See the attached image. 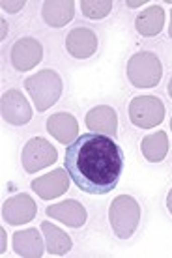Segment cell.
<instances>
[{
	"mask_svg": "<svg viewBox=\"0 0 172 258\" xmlns=\"http://www.w3.org/2000/svg\"><path fill=\"white\" fill-rule=\"evenodd\" d=\"M38 213V204L34 202L32 197L21 193L10 199L2 204V219L8 225H23V223H30Z\"/></svg>",
	"mask_w": 172,
	"mask_h": 258,
	"instance_id": "8",
	"label": "cell"
},
{
	"mask_svg": "<svg viewBox=\"0 0 172 258\" xmlns=\"http://www.w3.org/2000/svg\"><path fill=\"white\" fill-rule=\"evenodd\" d=\"M128 6L129 8H139V6H142V2H128Z\"/></svg>",
	"mask_w": 172,
	"mask_h": 258,
	"instance_id": "23",
	"label": "cell"
},
{
	"mask_svg": "<svg viewBox=\"0 0 172 258\" xmlns=\"http://www.w3.org/2000/svg\"><path fill=\"white\" fill-rule=\"evenodd\" d=\"M168 34H170V38H172V12H170V25H168Z\"/></svg>",
	"mask_w": 172,
	"mask_h": 258,
	"instance_id": "25",
	"label": "cell"
},
{
	"mask_svg": "<svg viewBox=\"0 0 172 258\" xmlns=\"http://www.w3.org/2000/svg\"><path fill=\"white\" fill-rule=\"evenodd\" d=\"M25 88L34 99L38 112H45L62 96V79L54 70H41L26 79Z\"/></svg>",
	"mask_w": 172,
	"mask_h": 258,
	"instance_id": "2",
	"label": "cell"
},
{
	"mask_svg": "<svg viewBox=\"0 0 172 258\" xmlns=\"http://www.w3.org/2000/svg\"><path fill=\"white\" fill-rule=\"evenodd\" d=\"M41 232H43L45 247H47V252H49V254L62 256V254L71 251L73 241H71L70 236H68L62 228H58L56 225H52L49 221H43V223H41Z\"/></svg>",
	"mask_w": 172,
	"mask_h": 258,
	"instance_id": "17",
	"label": "cell"
},
{
	"mask_svg": "<svg viewBox=\"0 0 172 258\" xmlns=\"http://www.w3.org/2000/svg\"><path fill=\"white\" fill-rule=\"evenodd\" d=\"M43 58V47L38 39L21 38L12 47V64L17 71L34 70Z\"/></svg>",
	"mask_w": 172,
	"mask_h": 258,
	"instance_id": "9",
	"label": "cell"
},
{
	"mask_svg": "<svg viewBox=\"0 0 172 258\" xmlns=\"http://www.w3.org/2000/svg\"><path fill=\"white\" fill-rule=\"evenodd\" d=\"M58 159V152L49 141H45L41 137L30 139L23 148V155H21V161H23V168L26 172H38L41 168L49 167Z\"/></svg>",
	"mask_w": 172,
	"mask_h": 258,
	"instance_id": "6",
	"label": "cell"
},
{
	"mask_svg": "<svg viewBox=\"0 0 172 258\" xmlns=\"http://www.w3.org/2000/svg\"><path fill=\"white\" fill-rule=\"evenodd\" d=\"M45 213L51 217V219H56L64 225L71 226V228H81V226L86 223V208L77 202L73 199H68L64 202H58V204H52V206H47Z\"/></svg>",
	"mask_w": 172,
	"mask_h": 258,
	"instance_id": "11",
	"label": "cell"
},
{
	"mask_svg": "<svg viewBox=\"0 0 172 258\" xmlns=\"http://www.w3.org/2000/svg\"><path fill=\"white\" fill-rule=\"evenodd\" d=\"M168 96L172 97V77H170V81H168Z\"/></svg>",
	"mask_w": 172,
	"mask_h": 258,
	"instance_id": "24",
	"label": "cell"
},
{
	"mask_svg": "<svg viewBox=\"0 0 172 258\" xmlns=\"http://www.w3.org/2000/svg\"><path fill=\"white\" fill-rule=\"evenodd\" d=\"M75 15V2L73 0H64V2H56V0H47L41 6V17L51 28H62L73 19Z\"/></svg>",
	"mask_w": 172,
	"mask_h": 258,
	"instance_id": "16",
	"label": "cell"
},
{
	"mask_svg": "<svg viewBox=\"0 0 172 258\" xmlns=\"http://www.w3.org/2000/svg\"><path fill=\"white\" fill-rule=\"evenodd\" d=\"M163 77V66L157 54L148 51L137 52L128 60V79L135 88H153Z\"/></svg>",
	"mask_w": 172,
	"mask_h": 258,
	"instance_id": "4",
	"label": "cell"
},
{
	"mask_svg": "<svg viewBox=\"0 0 172 258\" xmlns=\"http://www.w3.org/2000/svg\"><path fill=\"white\" fill-rule=\"evenodd\" d=\"M13 251L17 256L25 258H39L43 254L45 247V238L43 232H38V228H26V230H19L13 234L12 239Z\"/></svg>",
	"mask_w": 172,
	"mask_h": 258,
	"instance_id": "13",
	"label": "cell"
},
{
	"mask_svg": "<svg viewBox=\"0 0 172 258\" xmlns=\"http://www.w3.org/2000/svg\"><path fill=\"white\" fill-rule=\"evenodd\" d=\"M81 10H83V15L88 17V19H103L107 17L110 10H112V2L110 0H83L81 2Z\"/></svg>",
	"mask_w": 172,
	"mask_h": 258,
	"instance_id": "20",
	"label": "cell"
},
{
	"mask_svg": "<svg viewBox=\"0 0 172 258\" xmlns=\"http://www.w3.org/2000/svg\"><path fill=\"white\" fill-rule=\"evenodd\" d=\"M86 127L92 133H99V135L114 139L116 129H118V114L108 105H97L94 109H90L86 114Z\"/></svg>",
	"mask_w": 172,
	"mask_h": 258,
	"instance_id": "14",
	"label": "cell"
},
{
	"mask_svg": "<svg viewBox=\"0 0 172 258\" xmlns=\"http://www.w3.org/2000/svg\"><path fill=\"white\" fill-rule=\"evenodd\" d=\"M165 118V105L155 96L133 97L129 103V120L140 129H152Z\"/></svg>",
	"mask_w": 172,
	"mask_h": 258,
	"instance_id": "5",
	"label": "cell"
},
{
	"mask_svg": "<svg viewBox=\"0 0 172 258\" xmlns=\"http://www.w3.org/2000/svg\"><path fill=\"white\" fill-rule=\"evenodd\" d=\"M140 150H142V155H144L146 161L161 163L165 159L166 152H168V135L165 131H157V133L144 137Z\"/></svg>",
	"mask_w": 172,
	"mask_h": 258,
	"instance_id": "19",
	"label": "cell"
},
{
	"mask_svg": "<svg viewBox=\"0 0 172 258\" xmlns=\"http://www.w3.org/2000/svg\"><path fill=\"white\" fill-rule=\"evenodd\" d=\"M66 49L75 58H90L97 51V36L94 30L79 26L73 28L66 38Z\"/></svg>",
	"mask_w": 172,
	"mask_h": 258,
	"instance_id": "12",
	"label": "cell"
},
{
	"mask_svg": "<svg viewBox=\"0 0 172 258\" xmlns=\"http://www.w3.org/2000/svg\"><path fill=\"white\" fill-rule=\"evenodd\" d=\"M170 129H172V120H170Z\"/></svg>",
	"mask_w": 172,
	"mask_h": 258,
	"instance_id": "26",
	"label": "cell"
},
{
	"mask_svg": "<svg viewBox=\"0 0 172 258\" xmlns=\"http://www.w3.org/2000/svg\"><path fill=\"white\" fill-rule=\"evenodd\" d=\"M0 114L4 118V122L12 125H25L32 120V107L28 103V99L23 96V92L12 88L2 94Z\"/></svg>",
	"mask_w": 172,
	"mask_h": 258,
	"instance_id": "7",
	"label": "cell"
},
{
	"mask_svg": "<svg viewBox=\"0 0 172 258\" xmlns=\"http://www.w3.org/2000/svg\"><path fill=\"white\" fill-rule=\"evenodd\" d=\"M47 131L56 139L60 144L70 146L79 137V123L77 118L70 112H56L47 120Z\"/></svg>",
	"mask_w": 172,
	"mask_h": 258,
	"instance_id": "15",
	"label": "cell"
},
{
	"mask_svg": "<svg viewBox=\"0 0 172 258\" xmlns=\"http://www.w3.org/2000/svg\"><path fill=\"white\" fill-rule=\"evenodd\" d=\"M108 221L112 226V232L120 239H129L139 228L140 223V206L139 202L129 197L120 195L108 206Z\"/></svg>",
	"mask_w": 172,
	"mask_h": 258,
	"instance_id": "3",
	"label": "cell"
},
{
	"mask_svg": "<svg viewBox=\"0 0 172 258\" xmlns=\"http://www.w3.org/2000/svg\"><path fill=\"white\" fill-rule=\"evenodd\" d=\"M23 8H25V2H21V0L19 2H6V0L2 2V10L8 13H17V12H21Z\"/></svg>",
	"mask_w": 172,
	"mask_h": 258,
	"instance_id": "21",
	"label": "cell"
},
{
	"mask_svg": "<svg viewBox=\"0 0 172 258\" xmlns=\"http://www.w3.org/2000/svg\"><path fill=\"white\" fill-rule=\"evenodd\" d=\"M163 25H165V10L161 6H150L148 10L140 13L137 21H135V28L140 36L144 38H152V36H157V34L163 30Z\"/></svg>",
	"mask_w": 172,
	"mask_h": 258,
	"instance_id": "18",
	"label": "cell"
},
{
	"mask_svg": "<svg viewBox=\"0 0 172 258\" xmlns=\"http://www.w3.org/2000/svg\"><path fill=\"white\" fill-rule=\"evenodd\" d=\"M66 170L83 193L107 195L124 172V152L112 137L84 133L66 150Z\"/></svg>",
	"mask_w": 172,
	"mask_h": 258,
	"instance_id": "1",
	"label": "cell"
},
{
	"mask_svg": "<svg viewBox=\"0 0 172 258\" xmlns=\"http://www.w3.org/2000/svg\"><path fill=\"white\" fill-rule=\"evenodd\" d=\"M70 174L64 168H54L49 174H43L32 181V189L38 193L39 199L52 200L64 195L70 189Z\"/></svg>",
	"mask_w": 172,
	"mask_h": 258,
	"instance_id": "10",
	"label": "cell"
},
{
	"mask_svg": "<svg viewBox=\"0 0 172 258\" xmlns=\"http://www.w3.org/2000/svg\"><path fill=\"white\" fill-rule=\"evenodd\" d=\"M166 208H168V212L172 213V189L168 191V195H166Z\"/></svg>",
	"mask_w": 172,
	"mask_h": 258,
	"instance_id": "22",
	"label": "cell"
}]
</instances>
